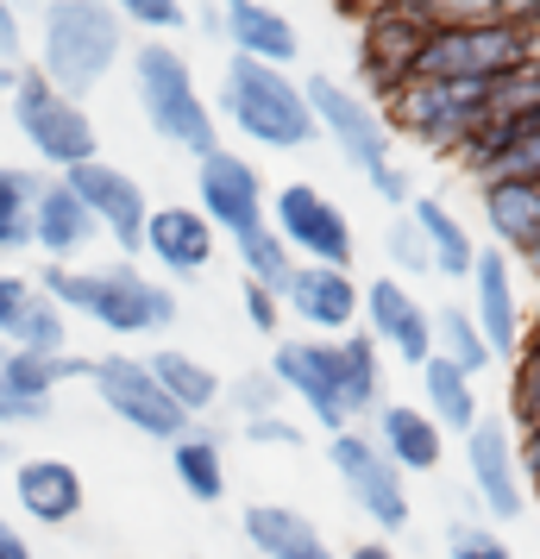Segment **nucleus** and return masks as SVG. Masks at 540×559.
Listing matches in <instances>:
<instances>
[{"mask_svg": "<svg viewBox=\"0 0 540 559\" xmlns=\"http://www.w3.org/2000/svg\"><path fill=\"white\" fill-rule=\"evenodd\" d=\"M38 289L63 314H82V321L120 333V340H152V333L177 328V308H182L170 283L145 277L127 258H113V264H70V271L45 264L38 271Z\"/></svg>", "mask_w": 540, "mask_h": 559, "instance_id": "nucleus-1", "label": "nucleus"}, {"mask_svg": "<svg viewBox=\"0 0 540 559\" xmlns=\"http://www.w3.org/2000/svg\"><path fill=\"white\" fill-rule=\"evenodd\" d=\"M120 57H127V20H120V7H107V0H51L45 13H38V76L51 82L57 95H95L113 70H120Z\"/></svg>", "mask_w": 540, "mask_h": 559, "instance_id": "nucleus-2", "label": "nucleus"}, {"mask_svg": "<svg viewBox=\"0 0 540 559\" xmlns=\"http://www.w3.org/2000/svg\"><path fill=\"white\" fill-rule=\"evenodd\" d=\"M132 95H139V114L145 127L170 145V152H189L202 164L207 152H220V120H214V102L202 95V82L189 70V57L164 38H145L132 45Z\"/></svg>", "mask_w": 540, "mask_h": 559, "instance_id": "nucleus-3", "label": "nucleus"}, {"mask_svg": "<svg viewBox=\"0 0 540 559\" xmlns=\"http://www.w3.org/2000/svg\"><path fill=\"white\" fill-rule=\"evenodd\" d=\"M220 120L239 139H252L257 152H309L321 139L302 82L289 70L245 63V57H227V70H220Z\"/></svg>", "mask_w": 540, "mask_h": 559, "instance_id": "nucleus-4", "label": "nucleus"}, {"mask_svg": "<svg viewBox=\"0 0 540 559\" xmlns=\"http://www.w3.org/2000/svg\"><path fill=\"white\" fill-rule=\"evenodd\" d=\"M7 114H13L20 139L32 145V157H38L45 170H57V177H63V170H76V164H95V157H101V132H95V120H88V107L70 102V95H57L32 63L13 76Z\"/></svg>", "mask_w": 540, "mask_h": 559, "instance_id": "nucleus-5", "label": "nucleus"}, {"mask_svg": "<svg viewBox=\"0 0 540 559\" xmlns=\"http://www.w3.org/2000/svg\"><path fill=\"white\" fill-rule=\"evenodd\" d=\"M428 0H389V7H364L359 13V45H352V63H359V95L371 107L403 95L421 70V45H428Z\"/></svg>", "mask_w": 540, "mask_h": 559, "instance_id": "nucleus-6", "label": "nucleus"}, {"mask_svg": "<svg viewBox=\"0 0 540 559\" xmlns=\"http://www.w3.org/2000/svg\"><path fill=\"white\" fill-rule=\"evenodd\" d=\"M535 45L521 32L503 26V13L484 20V26H434L428 45H421V70L415 76L428 82H465V88H496L503 76L528 70Z\"/></svg>", "mask_w": 540, "mask_h": 559, "instance_id": "nucleus-7", "label": "nucleus"}, {"mask_svg": "<svg viewBox=\"0 0 540 559\" xmlns=\"http://www.w3.org/2000/svg\"><path fill=\"white\" fill-rule=\"evenodd\" d=\"M484 95L490 88H465V82H428L415 76L403 95H389L377 114H384L389 132H409L421 152L434 157H459L465 139L478 132V120H484Z\"/></svg>", "mask_w": 540, "mask_h": 559, "instance_id": "nucleus-8", "label": "nucleus"}, {"mask_svg": "<svg viewBox=\"0 0 540 559\" xmlns=\"http://www.w3.org/2000/svg\"><path fill=\"white\" fill-rule=\"evenodd\" d=\"M88 383H95V396L113 421H127L132 433H145V440H164V447H177L182 433L195 428L189 415H182L164 390H157L152 365L132 353H101L88 358Z\"/></svg>", "mask_w": 540, "mask_h": 559, "instance_id": "nucleus-9", "label": "nucleus"}, {"mask_svg": "<svg viewBox=\"0 0 540 559\" xmlns=\"http://www.w3.org/2000/svg\"><path fill=\"white\" fill-rule=\"evenodd\" d=\"M302 95H309L314 132H321V139H334V152L346 157V164H352L364 182L384 177L389 164H396L384 114L364 102L359 88H346V82H334V76H309V82H302Z\"/></svg>", "mask_w": 540, "mask_h": 559, "instance_id": "nucleus-10", "label": "nucleus"}, {"mask_svg": "<svg viewBox=\"0 0 540 559\" xmlns=\"http://www.w3.org/2000/svg\"><path fill=\"white\" fill-rule=\"evenodd\" d=\"M271 233L284 239L302 264H327V271H352L359 258V239H352V221L334 195H321L314 182H284L271 195Z\"/></svg>", "mask_w": 540, "mask_h": 559, "instance_id": "nucleus-11", "label": "nucleus"}, {"mask_svg": "<svg viewBox=\"0 0 540 559\" xmlns=\"http://www.w3.org/2000/svg\"><path fill=\"white\" fill-rule=\"evenodd\" d=\"M327 459H334V478L346 484V497L377 522L384 534H403L415 522V503H409V478L377 453V440L359 428H346L327 440Z\"/></svg>", "mask_w": 540, "mask_h": 559, "instance_id": "nucleus-12", "label": "nucleus"}, {"mask_svg": "<svg viewBox=\"0 0 540 559\" xmlns=\"http://www.w3.org/2000/svg\"><path fill=\"white\" fill-rule=\"evenodd\" d=\"M195 207H202L207 227L227 233V239H245V233L271 227V189L257 177V164L227 152V145L195 164Z\"/></svg>", "mask_w": 540, "mask_h": 559, "instance_id": "nucleus-13", "label": "nucleus"}, {"mask_svg": "<svg viewBox=\"0 0 540 559\" xmlns=\"http://www.w3.org/2000/svg\"><path fill=\"white\" fill-rule=\"evenodd\" d=\"M63 189H70V195L88 207V214H95L101 239H113V252H127V264L145 252L152 195L139 189V177H132V170H120V164L95 157V164H76V170H63Z\"/></svg>", "mask_w": 540, "mask_h": 559, "instance_id": "nucleus-14", "label": "nucleus"}, {"mask_svg": "<svg viewBox=\"0 0 540 559\" xmlns=\"http://www.w3.org/2000/svg\"><path fill=\"white\" fill-rule=\"evenodd\" d=\"M271 378L284 383V396L309 408V421L327 440L334 433L352 428V415L339 403V353L334 340H277V353H271Z\"/></svg>", "mask_w": 540, "mask_h": 559, "instance_id": "nucleus-15", "label": "nucleus"}, {"mask_svg": "<svg viewBox=\"0 0 540 559\" xmlns=\"http://www.w3.org/2000/svg\"><path fill=\"white\" fill-rule=\"evenodd\" d=\"M465 478H471V497L484 503L490 528L515 522L528 509V484H521V465H515V428L503 415H484L465 433Z\"/></svg>", "mask_w": 540, "mask_h": 559, "instance_id": "nucleus-16", "label": "nucleus"}, {"mask_svg": "<svg viewBox=\"0 0 540 559\" xmlns=\"http://www.w3.org/2000/svg\"><path fill=\"white\" fill-rule=\"evenodd\" d=\"M359 321L384 353H396L403 365H415V371L434 358V308L421 302L409 283L371 277L364 283V302H359Z\"/></svg>", "mask_w": 540, "mask_h": 559, "instance_id": "nucleus-17", "label": "nucleus"}, {"mask_svg": "<svg viewBox=\"0 0 540 559\" xmlns=\"http://www.w3.org/2000/svg\"><path fill=\"white\" fill-rule=\"evenodd\" d=\"M471 321H478V333H484L490 358H515V346H521V333H528V302H521V289H515V264L509 252H496V246H484L478 252V264H471Z\"/></svg>", "mask_w": 540, "mask_h": 559, "instance_id": "nucleus-18", "label": "nucleus"}, {"mask_svg": "<svg viewBox=\"0 0 540 559\" xmlns=\"http://www.w3.org/2000/svg\"><path fill=\"white\" fill-rule=\"evenodd\" d=\"M364 289L352 283V271H327V264H296V277L284 289V308L309 328V340H346L359 328Z\"/></svg>", "mask_w": 540, "mask_h": 559, "instance_id": "nucleus-19", "label": "nucleus"}, {"mask_svg": "<svg viewBox=\"0 0 540 559\" xmlns=\"http://www.w3.org/2000/svg\"><path fill=\"white\" fill-rule=\"evenodd\" d=\"M0 346H13V353H70V314L38 289V277L0 271Z\"/></svg>", "mask_w": 540, "mask_h": 559, "instance_id": "nucleus-20", "label": "nucleus"}, {"mask_svg": "<svg viewBox=\"0 0 540 559\" xmlns=\"http://www.w3.org/2000/svg\"><path fill=\"white\" fill-rule=\"evenodd\" d=\"M220 252V233L202 221L195 202H170V207H152L145 221V258H157L164 277H202L207 264Z\"/></svg>", "mask_w": 540, "mask_h": 559, "instance_id": "nucleus-21", "label": "nucleus"}, {"mask_svg": "<svg viewBox=\"0 0 540 559\" xmlns=\"http://www.w3.org/2000/svg\"><path fill=\"white\" fill-rule=\"evenodd\" d=\"M220 38H227L232 57L264 63V70H289L302 57V32L289 26L277 7H264V0H227L220 7Z\"/></svg>", "mask_w": 540, "mask_h": 559, "instance_id": "nucleus-22", "label": "nucleus"}, {"mask_svg": "<svg viewBox=\"0 0 540 559\" xmlns=\"http://www.w3.org/2000/svg\"><path fill=\"white\" fill-rule=\"evenodd\" d=\"M32 246L51 258L57 271H70L82 258L101 246V227H95V214L63 189V177H45V195H38V214H32Z\"/></svg>", "mask_w": 540, "mask_h": 559, "instance_id": "nucleus-23", "label": "nucleus"}, {"mask_svg": "<svg viewBox=\"0 0 540 559\" xmlns=\"http://www.w3.org/2000/svg\"><path fill=\"white\" fill-rule=\"evenodd\" d=\"M13 497L38 528H70L82 515V472L70 459H20L13 465Z\"/></svg>", "mask_w": 540, "mask_h": 559, "instance_id": "nucleus-24", "label": "nucleus"}, {"mask_svg": "<svg viewBox=\"0 0 540 559\" xmlns=\"http://www.w3.org/2000/svg\"><path fill=\"white\" fill-rule=\"evenodd\" d=\"M371 440H377V453H384L403 478L434 472L440 459H446V433L428 421V408H421V403H384V408H377Z\"/></svg>", "mask_w": 540, "mask_h": 559, "instance_id": "nucleus-25", "label": "nucleus"}, {"mask_svg": "<svg viewBox=\"0 0 540 559\" xmlns=\"http://www.w3.org/2000/svg\"><path fill=\"white\" fill-rule=\"evenodd\" d=\"M239 528H245V540H252L264 559H334L327 534L289 503H245Z\"/></svg>", "mask_w": 540, "mask_h": 559, "instance_id": "nucleus-26", "label": "nucleus"}, {"mask_svg": "<svg viewBox=\"0 0 540 559\" xmlns=\"http://www.w3.org/2000/svg\"><path fill=\"white\" fill-rule=\"evenodd\" d=\"M145 365H152L157 390H164V396H170L182 415H189V421L214 415V408H220V396H227L220 371H214V365H202L195 353H177V346H164V353H145Z\"/></svg>", "mask_w": 540, "mask_h": 559, "instance_id": "nucleus-27", "label": "nucleus"}, {"mask_svg": "<svg viewBox=\"0 0 540 559\" xmlns=\"http://www.w3.org/2000/svg\"><path fill=\"white\" fill-rule=\"evenodd\" d=\"M484 189V227L496 239V252H528L540 233V189L535 182H515V177H496V182H478Z\"/></svg>", "mask_w": 540, "mask_h": 559, "instance_id": "nucleus-28", "label": "nucleus"}, {"mask_svg": "<svg viewBox=\"0 0 540 559\" xmlns=\"http://www.w3.org/2000/svg\"><path fill=\"white\" fill-rule=\"evenodd\" d=\"M409 221H415V233L428 239L434 277H471V264H478V239L465 233V221H459L446 202H440V195H415V202H409Z\"/></svg>", "mask_w": 540, "mask_h": 559, "instance_id": "nucleus-29", "label": "nucleus"}, {"mask_svg": "<svg viewBox=\"0 0 540 559\" xmlns=\"http://www.w3.org/2000/svg\"><path fill=\"white\" fill-rule=\"evenodd\" d=\"M421 408H428V421H434L440 433H459V440L484 421L478 383L465 378V371H453L446 358H428V365H421Z\"/></svg>", "mask_w": 540, "mask_h": 559, "instance_id": "nucleus-30", "label": "nucleus"}, {"mask_svg": "<svg viewBox=\"0 0 540 559\" xmlns=\"http://www.w3.org/2000/svg\"><path fill=\"white\" fill-rule=\"evenodd\" d=\"M334 353H339V403H346V415L352 421L359 415H377L389 403L384 396V346L364 328H352L346 340H334Z\"/></svg>", "mask_w": 540, "mask_h": 559, "instance_id": "nucleus-31", "label": "nucleus"}, {"mask_svg": "<svg viewBox=\"0 0 540 559\" xmlns=\"http://www.w3.org/2000/svg\"><path fill=\"white\" fill-rule=\"evenodd\" d=\"M7 378H13V390H20V403H32L45 421H51L57 390L88 378V358H76V353H13V346H7Z\"/></svg>", "mask_w": 540, "mask_h": 559, "instance_id": "nucleus-32", "label": "nucleus"}, {"mask_svg": "<svg viewBox=\"0 0 540 559\" xmlns=\"http://www.w3.org/2000/svg\"><path fill=\"white\" fill-rule=\"evenodd\" d=\"M170 472H177L182 497H195V503H220V497H227V447H220V433L189 428L177 447H170Z\"/></svg>", "mask_w": 540, "mask_h": 559, "instance_id": "nucleus-33", "label": "nucleus"}, {"mask_svg": "<svg viewBox=\"0 0 540 559\" xmlns=\"http://www.w3.org/2000/svg\"><path fill=\"white\" fill-rule=\"evenodd\" d=\"M434 358H446V365H453V371H465L471 383H478L490 365H496L465 302H440V308H434Z\"/></svg>", "mask_w": 540, "mask_h": 559, "instance_id": "nucleus-34", "label": "nucleus"}, {"mask_svg": "<svg viewBox=\"0 0 540 559\" xmlns=\"http://www.w3.org/2000/svg\"><path fill=\"white\" fill-rule=\"evenodd\" d=\"M45 177L26 164H0V258L32 252V214H38Z\"/></svg>", "mask_w": 540, "mask_h": 559, "instance_id": "nucleus-35", "label": "nucleus"}, {"mask_svg": "<svg viewBox=\"0 0 540 559\" xmlns=\"http://www.w3.org/2000/svg\"><path fill=\"white\" fill-rule=\"evenodd\" d=\"M232 252H239V271H245V283L271 289V296H284L289 277H296V264H302V258L289 252V246H284L271 227H257V233H245V239H232Z\"/></svg>", "mask_w": 540, "mask_h": 559, "instance_id": "nucleus-36", "label": "nucleus"}, {"mask_svg": "<svg viewBox=\"0 0 540 559\" xmlns=\"http://www.w3.org/2000/svg\"><path fill=\"white\" fill-rule=\"evenodd\" d=\"M509 428H515V433L540 428V333H521V346H515V371H509Z\"/></svg>", "mask_w": 540, "mask_h": 559, "instance_id": "nucleus-37", "label": "nucleus"}, {"mask_svg": "<svg viewBox=\"0 0 540 559\" xmlns=\"http://www.w3.org/2000/svg\"><path fill=\"white\" fill-rule=\"evenodd\" d=\"M220 408L239 415V428H245V421H264V415H284V383L271 378V365H264V371H245V378H232Z\"/></svg>", "mask_w": 540, "mask_h": 559, "instance_id": "nucleus-38", "label": "nucleus"}, {"mask_svg": "<svg viewBox=\"0 0 540 559\" xmlns=\"http://www.w3.org/2000/svg\"><path fill=\"white\" fill-rule=\"evenodd\" d=\"M384 264H389V277L403 283V277H434V258H428V239L415 233L409 214H396L384 233Z\"/></svg>", "mask_w": 540, "mask_h": 559, "instance_id": "nucleus-39", "label": "nucleus"}, {"mask_svg": "<svg viewBox=\"0 0 540 559\" xmlns=\"http://www.w3.org/2000/svg\"><path fill=\"white\" fill-rule=\"evenodd\" d=\"M446 559H515V554H509V540L478 515V522H453L446 528Z\"/></svg>", "mask_w": 540, "mask_h": 559, "instance_id": "nucleus-40", "label": "nucleus"}, {"mask_svg": "<svg viewBox=\"0 0 540 559\" xmlns=\"http://www.w3.org/2000/svg\"><path fill=\"white\" fill-rule=\"evenodd\" d=\"M120 20H127V26H139V32H152V38L189 26V13H182L177 0H120Z\"/></svg>", "mask_w": 540, "mask_h": 559, "instance_id": "nucleus-41", "label": "nucleus"}, {"mask_svg": "<svg viewBox=\"0 0 540 559\" xmlns=\"http://www.w3.org/2000/svg\"><path fill=\"white\" fill-rule=\"evenodd\" d=\"M239 302H245V321L257 333H284V296H271L257 283H239Z\"/></svg>", "mask_w": 540, "mask_h": 559, "instance_id": "nucleus-42", "label": "nucleus"}, {"mask_svg": "<svg viewBox=\"0 0 540 559\" xmlns=\"http://www.w3.org/2000/svg\"><path fill=\"white\" fill-rule=\"evenodd\" d=\"M45 415L32 403H20V390H13V378H7V346H0V433L7 428H38Z\"/></svg>", "mask_w": 540, "mask_h": 559, "instance_id": "nucleus-43", "label": "nucleus"}, {"mask_svg": "<svg viewBox=\"0 0 540 559\" xmlns=\"http://www.w3.org/2000/svg\"><path fill=\"white\" fill-rule=\"evenodd\" d=\"M0 70H26V20L0 0Z\"/></svg>", "mask_w": 540, "mask_h": 559, "instance_id": "nucleus-44", "label": "nucleus"}, {"mask_svg": "<svg viewBox=\"0 0 540 559\" xmlns=\"http://www.w3.org/2000/svg\"><path fill=\"white\" fill-rule=\"evenodd\" d=\"M245 440H257V447H302V428L289 415H264V421H245Z\"/></svg>", "mask_w": 540, "mask_h": 559, "instance_id": "nucleus-45", "label": "nucleus"}, {"mask_svg": "<svg viewBox=\"0 0 540 559\" xmlns=\"http://www.w3.org/2000/svg\"><path fill=\"white\" fill-rule=\"evenodd\" d=\"M371 189H377V202H384V207H396V214H409V202H415V182H409V170H403V164H389L384 177H371Z\"/></svg>", "mask_w": 540, "mask_h": 559, "instance_id": "nucleus-46", "label": "nucleus"}, {"mask_svg": "<svg viewBox=\"0 0 540 559\" xmlns=\"http://www.w3.org/2000/svg\"><path fill=\"white\" fill-rule=\"evenodd\" d=\"M515 465H521V484L535 490V484H540V428L515 433Z\"/></svg>", "mask_w": 540, "mask_h": 559, "instance_id": "nucleus-47", "label": "nucleus"}, {"mask_svg": "<svg viewBox=\"0 0 540 559\" xmlns=\"http://www.w3.org/2000/svg\"><path fill=\"white\" fill-rule=\"evenodd\" d=\"M0 559H32V540L13 522H0Z\"/></svg>", "mask_w": 540, "mask_h": 559, "instance_id": "nucleus-48", "label": "nucleus"}, {"mask_svg": "<svg viewBox=\"0 0 540 559\" xmlns=\"http://www.w3.org/2000/svg\"><path fill=\"white\" fill-rule=\"evenodd\" d=\"M346 559H396V554H389V540H359V547H346Z\"/></svg>", "mask_w": 540, "mask_h": 559, "instance_id": "nucleus-49", "label": "nucleus"}, {"mask_svg": "<svg viewBox=\"0 0 540 559\" xmlns=\"http://www.w3.org/2000/svg\"><path fill=\"white\" fill-rule=\"evenodd\" d=\"M521 264H528V271H535V277H540V233H535V246L521 252Z\"/></svg>", "mask_w": 540, "mask_h": 559, "instance_id": "nucleus-50", "label": "nucleus"}, {"mask_svg": "<svg viewBox=\"0 0 540 559\" xmlns=\"http://www.w3.org/2000/svg\"><path fill=\"white\" fill-rule=\"evenodd\" d=\"M13 76H20V70H0V107H7V95H13Z\"/></svg>", "mask_w": 540, "mask_h": 559, "instance_id": "nucleus-51", "label": "nucleus"}, {"mask_svg": "<svg viewBox=\"0 0 540 559\" xmlns=\"http://www.w3.org/2000/svg\"><path fill=\"white\" fill-rule=\"evenodd\" d=\"M528 308H535V321H528V333H540V289H535V302H528Z\"/></svg>", "mask_w": 540, "mask_h": 559, "instance_id": "nucleus-52", "label": "nucleus"}, {"mask_svg": "<svg viewBox=\"0 0 540 559\" xmlns=\"http://www.w3.org/2000/svg\"><path fill=\"white\" fill-rule=\"evenodd\" d=\"M7 459H13V447H7V433H0V465H7Z\"/></svg>", "mask_w": 540, "mask_h": 559, "instance_id": "nucleus-53", "label": "nucleus"}, {"mask_svg": "<svg viewBox=\"0 0 540 559\" xmlns=\"http://www.w3.org/2000/svg\"><path fill=\"white\" fill-rule=\"evenodd\" d=\"M528 70H535V76H540V45H535V57H528Z\"/></svg>", "mask_w": 540, "mask_h": 559, "instance_id": "nucleus-54", "label": "nucleus"}, {"mask_svg": "<svg viewBox=\"0 0 540 559\" xmlns=\"http://www.w3.org/2000/svg\"><path fill=\"white\" fill-rule=\"evenodd\" d=\"M535 497H540V484H535Z\"/></svg>", "mask_w": 540, "mask_h": 559, "instance_id": "nucleus-55", "label": "nucleus"}, {"mask_svg": "<svg viewBox=\"0 0 540 559\" xmlns=\"http://www.w3.org/2000/svg\"><path fill=\"white\" fill-rule=\"evenodd\" d=\"M535 189H540V182H535Z\"/></svg>", "mask_w": 540, "mask_h": 559, "instance_id": "nucleus-56", "label": "nucleus"}]
</instances>
